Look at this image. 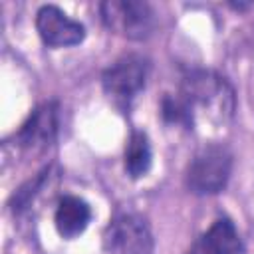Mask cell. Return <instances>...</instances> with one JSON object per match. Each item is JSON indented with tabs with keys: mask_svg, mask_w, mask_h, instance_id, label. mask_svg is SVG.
Wrapping results in <instances>:
<instances>
[{
	"mask_svg": "<svg viewBox=\"0 0 254 254\" xmlns=\"http://www.w3.org/2000/svg\"><path fill=\"white\" fill-rule=\"evenodd\" d=\"M234 155L224 143H206L190 159L185 171V187L196 196H214L230 181Z\"/></svg>",
	"mask_w": 254,
	"mask_h": 254,
	"instance_id": "2",
	"label": "cell"
},
{
	"mask_svg": "<svg viewBox=\"0 0 254 254\" xmlns=\"http://www.w3.org/2000/svg\"><path fill=\"white\" fill-rule=\"evenodd\" d=\"M46 175H48V169H44L42 173H38V177H34V179H30L28 183H24V185L12 194L10 206H12L14 212H22V210L32 202V198L38 194V189L44 185Z\"/></svg>",
	"mask_w": 254,
	"mask_h": 254,
	"instance_id": "12",
	"label": "cell"
},
{
	"mask_svg": "<svg viewBox=\"0 0 254 254\" xmlns=\"http://www.w3.org/2000/svg\"><path fill=\"white\" fill-rule=\"evenodd\" d=\"M101 22L113 34L143 42L157 26V12L145 0H105L99 6Z\"/></svg>",
	"mask_w": 254,
	"mask_h": 254,
	"instance_id": "4",
	"label": "cell"
},
{
	"mask_svg": "<svg viewBox=\"0 0 254 254\" xmlns=\"http://www.w3.org/2000/svg\"><path fill=\"white\" fill-rule=\"evenodd\" d=\"M228 6H230L232 10H238V12H244V10H248V8H250V4H240V2H238V4H232V2H230Z\"/></svg>",
	"mask_w": 254,
	"mask_h": 254,
	"instance_id": "13",
	"label": "cell"
},
{
	"mask_svg": "<svg viewBox=\"0 0 254 254\" xmlns=\"http://www.w3.org/2000/svg\"><path fill=\"white\" fill-rule=\"evenodd\" d=\"M159 111H161V117L167 125H181L185 129L194 127L192 111L189 109V105L183 101V97L179 93H165L161 97Z\"/></svg>",
	"mask_w": 254,
	"mask_h": 254,
	"instance_id": "11",
	"label": "cell"
},
{
	"mask_svg": "<svg viewBox=\"0 0 254 254\" xmlns=\"http://www.w3.org/2000/svg\"><path fill=\"white\" fill-rule=\"evenodd\" d=\"M242 238L228 216H218L185 254H242Z\"/></svg>",
	"mask_w": 254,
	"mask_h": 254,
	"instance_id": "8",
	"label": "cell"
},
{
	"mask_svg": "<svg viewBox=\"0 0 254 254\" xmlns=\"http://www.w3.org/2000/svg\"><path fill=\"white\" fill-rule=\"evenodd\" d=\"M36 30L48 48H71L85 40V26L69 18L56 4H44L38 8Z\"/></svg>",
	"mask_w": 254,
	"mask_h": 254,
	"instance_id": "6",
	"label": "cell"
},
{
	"mask_svg": "<svg viewBox=\"0 0 254 254\" xmlns=\"http://www.w3.org/2000/svg\"><path fill=\"white\" fill-rule=\"evenodd\" d=\"M103 248L109 254H153L151 226L139 212H117L103 230Z\"/></svg>",
	"mask_w": 254,
	"mask_h": 254,
	"instance_id": "5",
	"label": "cell"
},
{
	"mask_svg": "<svg viewBox=\"0 0 254 254\" xmlns=\"http://www.w3.org/2000/svg\"><path fill=\"white\" fill-rule=\"evenodd\" d=\"M89 220H91V206L83 198L75 194H65L58 200L54 224L62 238L71 240L79 236L87 228Z\"/></svg>",
	"mask_w": 254,
	"mask_h": 254,
	"instance_id": "9",
	"label": "cell"
},
{
	"mask_svg": "<svg viewBox=\"0 0 254 254\" xmlns=\"http://www.w3.org/2000/svg\"><path fill=\"white\" fill-rule=\"evenodd\" d=\"M183 101L192 111L194 123L198 117L226 121L234 111V89L220 73L212 69H190L183 75L179 91Z\"/></svg>",
	"mask_w": 254,
	"mask_h": 254,
	"instance_id": "1",
	"label": "cell"
},
{
	"mask_svg": "<svg viewBox=\"0 0 254 254\" xmlns=\"http://www.w3.org/2000/svg\"><path fill=\"white\" fill-rule=\"evenodd\" d=\"M60 131V103L56 99L38 105L28 119L14 133L16 143L28 151H42L50 147Z\"/></svg>",
	"mask_w": 254,
	"mask_h": 254,
	"instance_id": "7",
	"label": "cell"
},
{
	"mask_svg": "<svg viewBox=\"0 0 254 254\" xmlns=\"http://www.w3.org/2000/svg\"><path fill=\"white\" fill-rule=\"evenodd\" d=\"M123 165H125V173L137 181L143 179L153 165V151H151V141L147 137L145 131L133 129L127 145H125V155H123Z\"/></svg>",
	"mask_w": 254,
	"mask_h": 254,
	"instance_id": "10",
	"label": "cell"
},
{
	"mask_svg": "<svg viewBox=\"0 0 254 254\" xmlns=\"http://www.w3.org/2000/svg\"><path fill=\"white\" fill-rule=\"evenodd\" d=\"M151 62L141 54H127L107 65L101 73V87L115 107L127 111L133 99L145 89Z\"/></svg>",
	"mask_w": 254,
	"mask_h": 254,
	"instance_id": "3",
	"label": "cell"
}]
</instances>
